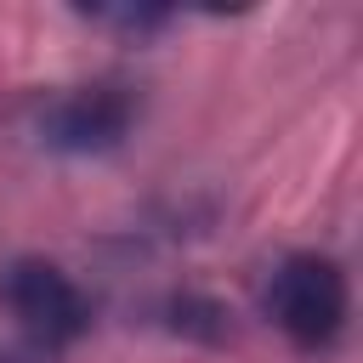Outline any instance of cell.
I'll return each instance as SVG.
<instances>
[{
  "instance_id": "1",
  "label": "cell",
  "mask_w": 363,
  "mask_h": 363,
  "mask_svg": "<svg viewBox=\"0 0 363 363\" xmlns=\"http://www.w3.org/2000/svg\"><path fill=\"white\" fill-rule=\"evenodd\" d=\"M267 312L301 352H323L346 329V272L312 250L284 255L267 278Z\"/></svg>"
},
{
  "instance_id": "2",
  "label": "cell",
  "mask_w": 363,
  "mask_h": 363,
  "mask_svg": "<svg viewBox=\"0 0 363 363\" xmlns=\"http://www.w3.org/2000/svg\"><path fill=\"white\" fill-rule=\"evenodd\" d=\"M130 125H136V96L113 79H96L51 96L34 119V136L51 153H108L130 136Z\"/></svg>"
},
{
  "instance_id": "3",
  "label": "cell",
  "mask_w": 363,
  "mask_h": 363,
  "mask_svg": "<svg viewBox=\"0 0 363 363\" xmlns=\"http://www.w3.org/2000/svg\"><path fill=\"white\" fill-rule=\"evenodd\" d=\"M0 295H6V306L17 312V323L40 340V346H68V340H79L85 335V323H91V301H85V289L57 267V261H11L6 267V278H0Z\"/></svg>"
},
{
  "instance_id": "4",
  "label": "cell",
  "mask_w": 363,
  "mask_h": 363,
  "mask_svg": "<svg viewBox=\"0 0 363 363\" xmlns=\"http://www.w3.org/2000/svg\"><path fill=\"white\" fill-rule=\"evenodd\" d=\"M170 312H176L170 323H176V329H187V335H210V340L221 335V306H216V301H204V295H176V301H170Z\"/></svg>"
}]
</instances>
